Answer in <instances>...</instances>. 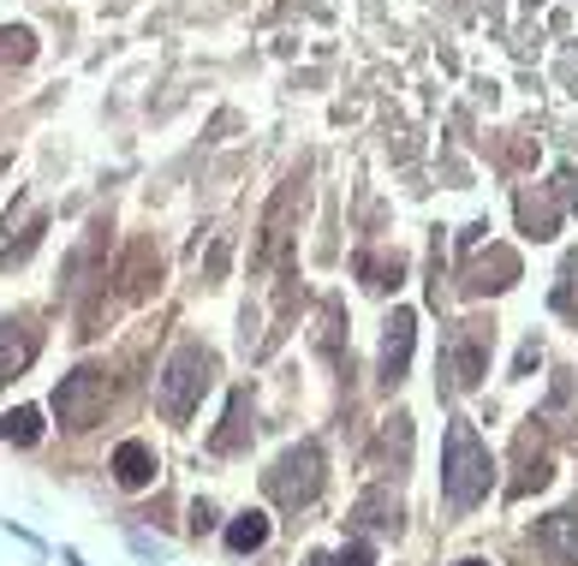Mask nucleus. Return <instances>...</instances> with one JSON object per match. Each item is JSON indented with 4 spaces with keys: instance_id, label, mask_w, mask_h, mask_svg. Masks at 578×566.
<instances>
[{
    "instance_id": "1",
    "label": "nucleus",
    "mask_w": 578,
    "mask_h": 566,
    "mask_svg": "<svg viewBox=\"0 0 578 566\" xmlns=\"http://www.w3.org/2000/svg\"><path fill=\"white\" fill-rule=\"evenodd\" d=\"M489 477H495V459H489L483 435L471 423H447V453H442V495L447 507H477L489 495Z\"/></svg>"
},
{
    "instance_id": "2",
    "label": "nucleus",
    "mask_w": 578,
    "mask_h": 566,
    "mask_svg": "<svg viewBox=\"0 0 578 566\" xmlns=\"http://www.w3.org/2000/svg\"><path fill=\"white\" fill-rule=\"evenodd\" d=\"M209 376H216V352H204V346H180V352L168 358V370L156 376V406L168 411L173 423H185V418L197 411V399H204Z\"/></svg>"
},
{
    "instance_id": "3",
    "label": "nucleus",
    "mask_w": 578,
    "mask_h": 566,
    "mask_svg": "<svg viewBox=\"0 0 578 566\" xmlns=\"http://www.w3.org/2000/svg\"><path fill=\"white\" fill-rule=\"evenodd\" d=\"M262 489H269V501H281V507H310V501L322 495V453L317 447H286L281 459L262 471Z\"/></svg>"
},
{
    "instance_id": "4",
    "label": "nucleus",
    "mask_w": 578,
    "mask_h": 566,
    "mask_svg": "<svg viewBox=\"0 0 578 566\" xmlns=\"http://www.w3.org/2000/svg\"><path fill=\"white\" fill-rule=\"evenodd\" d=\"M54 411H60V423L66 430H90V423H102V411H108V376L102 370H72L66 382L54 387Z\"/></svg>"
},
{
    "instance_id": "5",
    "label": "nucleus",
    "mask_w": 578,
    "mask_h": 566,
    "mask_svg": "<svg viewBox=\"0 0 578 566\" xmlns=\"http://www.w3.org/2000/svg\"><path fill=\"white\" fill-rule=\"evenodd\" d=\"M483 370H489V329L459 322V329L447 334V387H477Z\"/></svg>"
},
{
    "instance_id": "6",
    "label": "nucleus",
    "mask_w": 578,
    "mask_h": 566,
    "mask_svg": "<svg viewBox=\"0 0 578 566\" xmlns=\"http://www.w3.org/2000/svg\"><path fill=\"white\" fill-rule=\"evenodd\" d=\"M411 340H418V317L406 305L382 322V382H406V364H411Z\"/></svg>"
},
{
    "instance_id": "7",
    "label": "nucleus",
    "mask_w": 578,
    "mask_h": 566,
    "mask_svg": "<svg viewBox=\"0 0 578 566\" xmlns=\"http://www.w3.org/2000/svg\"><path fill=\"white\" fill-rule=\"evenodd\" d=\"M513 281H519V257H513V250H489V257H471V262H465V293H471V298H483V293H501V286H513Z\"/></svg>"
},
{
    "instance_id": "8",
    "label": "nucleus",
    "mask_w": 578,
    "mask_h": 566,
    "mask_svg": "<svg viewBox=\"0 0 578 566\" xmlns=\"http://www.w3.org/2000/svg\"><path fill=\"white\" fill-rule=\"evenodd\" d=\"M519 226L531 238H555V226H561V197L555 192H531L525 185L519 192Z\"/></svg>"
},
{
    "instance_id": "9",
    "label": "nucleus",
    "mask_w": 578,
    "mask_h": 566,
    "mask_svg": "<svg viewBox=\"0 0 578 566\" xmlns=\"http://www.w3.org/2000/svg\"><path fill=\"white\" fill-rule=\"evenodd\" d=\"M120 281H125V298H149V293H156V281H161L156 245H132V257H125Z\"/></svg>"
},
{
    "instance_id": "10",
    "label": "nucleus",
    "mask_w": 578,
    "mask_h": 566,
    "mask_svg": "<svg viewBox=\"0 0 578 566\" xmlns=\"http://www.w3.org/2000/svg\"><path fill=\"white\" fill-rule=\"evenodd\" d=\"M149 477H156V453H149L144 442H120L114 447V483L120 489H144Z\"/></svg>"
},
{
    "instance_id": "11",
    "label": "nucleus",
    "mask_w": 578,
    "mask_h": 566,
    "mask_svg": "<svg viewBox=\"0 0 578 566\" xmlns=\"http://www.w3.org/2000/svg\"><path fill=\"white\" fill-rule=\"evenodd\" d=\"M399 274H406V257H399V250H394V257H376V250H364V257H358V281L376 286V293H394Z\"/></svg>"
},
{
    "instance_id": "12",
    "label": "nucleus",
    "mask_w": 578,
    "mask_h": 566,
    "mask_svg": "<svg viewBox=\"0 0 578 566\" xmlns=\"http://www.w3.org/2000/svg\"><path fill=\"white\" fill-rule=\"evenodd\" d=\"M358 525H370V531H399V501L388 495V489H370V495L358 501V513H352Z\"/></svg>"
},
{
    "instance_id": "13",
    "label": "nucleus",
    "mask_w": 578,
    "mask_h": 566,
    "mask_svg": "<svg viewBox=\"0 0 578 566\" xmlns=\"http://www.w3.org/2000/svg\"><path fill=\"white\" fill-rule=\"evenodd\" d=\"M250 394H233L227 399V430H216V435H209V447H216V453H238V447H245V430H250Z\"/></svg>"
},
{
    "instance_id": "14",
    "label": "nucleus",
    "mask_w": 578,
    "mask_h": 566,
    "mask_svg": "<svg viewBox=\"0 0 578 566\" xmlns=\"http://www.w3.org/2000/svg\"><path fill=\"white\" fill-rule=\"evenodd\" d=\"M262 543H269V519H262V513H238V519L227 525V549H233V555H257Z\"/></svg>"
},
{
    "instance_id": "15",
    "label": "nucleus",
    "mask_w": 578,
    "mask_h": 566,
    "mask_svg": "<svg viewBox=\"0 0 578 566\" xmlns=\"http://www.w3.org/2000/svg\"><path fill=\"white\" fill-rule=\"evenodd\" d=\"M543 549H555L567 566H578V519L573 513H555V519L543 525Z\"/></svg>"
},
{
    "instance_id": "16",
    "label": "nucleus",
    "mask_w": 578,
    "mask_h": 566,
    "mask_svg": "<svg viewBox=\"0 0 578 566\" xmlns=\"http://www.w3.org/2000/svg\"><path fill=\"white\" fill-rule=\"evenodd\" d=\"M0 435H7L12 447H36V442H42V411H36V406H19L7 423H0Z\"/></svg>"
},
{
    "instance_id": "17",
    "label": "nucleus",
    "mask_w": 578,
    "mask_h": 566,
    "mask_svg": "<svg viewBox=\"0 0 578 566\" xmlns=\"http://www.w3.org/2000/svg\"><path fill=\"white\" fill-rule=\"evenodd\" d=\"M24 364H30V340L12 334L7 322H0V376H19Z\"/></svg>"
},
{
    "instance_id": "18",
    "label": "nucleus",
    "mask_w": 578,
    "mask_h": 566,
    "mask_svg": "<svg viewBox=\"0 0 578 566\" xmlns=\"http://www.w3.org/2000/svg\"><path fill=\"white\" fill-rule=\"evenodd\" d=\"M30 54H36L30 30H0V60H30Z\"/></svg>"
},
{
    "instance_id": "19",
    "label": "nucleus",
    "mask_w": 578,
    "mask_h": 566,
    "mask_svg": "<svg viewBox=\"0 0 578 566\" xmlns=\"http://www.w3.org/2000/svg\"><path fill=\"white\" fill-rule=\"evenodd\" d=\"M549 477H555V465H549V459L525 465V477H519V483H513V495H531V489H543V483H549Z\"/></svg>"
},
{
    "instance_id": "20",
    "label": "nucleus",
    "mask_w": 578,
    "mask_h": 566,
    "mask_svg": "<svg viewBox=\"0 0 578 566\" xmlns=\"http://www.w3.org/2000/svg\"><path fill=\"white\" fill-rule=\"evenodd\" d=\"M334 566H376V549L358 537V543H346V549H341V561H334Z\"/></svg>"
},
{
    "instance_id": "21",
    "label": "nucleus",
    "mask_w": 578,
    "mask_h": 566,
    "mask_svg": "<svg viewBox=\"0 0 578 566\" xmlns=\"http://www.w3.org/2000/svg\"><path fill=\"white\" fill-rule=\"evenodd\" d=\"M209 525H216V507H209V501H197V507H192V531H197V537H204V531H209Z\"/></svg>"
},
{
    "instance_id": "22",
    "label": "nucleus",
    "mask_w": 578,
    "mask_h": 566,
    "mask_svg": "<svg viewBox=\"0 0 578 566\" xmlns=\"http://www.w3.org/2000/svg\"><path fill=\"white\" fill-rule=\"evenodd\" d=\"M459 566H489V561H459Z\"/></svg>"
},
{
    "instance_id": "23",
    "label": "nucleus",
    "mask_w": 578,
    "mask_h": 566,
    "mask_svg": "<svg viewBox=\"0 0 578 566\" xmlns=\"http://www.w3.org/2000/svg\"><path fill=\"white\" fill-rule=\"evenodd\" d=\"M525 7H537V0H525Z\"/></svg>"
}]
</instances>
